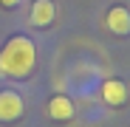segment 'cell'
<instances>
[{
	"label": "cell",
	"instance_id": "cell-3",
	"mask_svg": "<svg viewBox=\"0 0 130 127\" xmlns=\"http://www.w3.org/2000/svg\"><path fill=\"white\" fill-rule=\"evenodd\" d=\"M105 28L110 31V34H116V37H127L130 34V11L122 3L110 6L107 14H105Z\"/></svg>",
	"mask_w": 130,
	"mask_h": 127
},
{
	"label": "cell",
	"instance_id": "cell-4",
	"mask_svg": "<svg viewBox=\"0 0 130 127\" xmlns=\"http://www.w3.org/2000/svg\"><path fill=\"white\" fill-rule=\"evenodd\" d=\"M57 17V6L54 0H34L31 3V11H28V23L37 26V28H48Z\"/></svg>",
	"mask_w": 130,
	"mask_h": 127
},
{
	"label": "cell",
	"instance_id": "cell-6",
	"mask_svg": "<svg viewBox=\"0 0 130 127\" xmlns=\"http://www.w3.org/2000/svg\"><path fill=\"white\" fill-rule=\"evenodd\" d=\"M74 113H76V107H74V102H71V96H65V93H57V96H51L48 99V116L54 119V121H71L74 119Z\"/></svg>",
	"mask_w": 130,
	"mask_h": 127
},
{
	"label": "cell",
	"instance_id": "cell-2",
	"mask_svg": "<svg viewBox=\"0 0 130 127\" xmlns=\"http://www.w3.org/2000/svg\"><path fill=\"white\" fill-rule=\"evenodd\" d=\"M26 113V102L17 90H0V121L3 124H14Z\"/></svg>",
	"mask_w": 130,
	"mask_h": 127
},
{
	"label": "cell",
	"instance_id": "cell-7",
	"mask_svg": "<svg viewBox=\"0 0 130 127\" xmlns=\"http://www.w3.org/2000/svg\"><path fill=\"white\" fill-rule=\"evenodd\" d=\"M20 3V0H0V6H3V9H14Z\"/></svg>",
	"mask_w": 130,
	"mask_h": 127
},
{
	"label": "cell",
	"instance_id": "cell-1",
	"mask_svg": "<svg viewBox=\"0 0 130 127\" xmlns=\"http://www.w3.org/2000/svg\"><path fill=\"white\" fill-rule=\"evenodd\" d=\"M37 68V45L26 34H14L0 48V76L6 79H28Z\"/></svg>",
	"mask_w": 130,
	"mask_h": 127
},
{
	"label": "cell",
	"instance_id": "cell-5",
	"mask_svg": "<svg viewBox=\"0 0 130 127\" xmlns=\"http://www.w3.org/2000/svg\"><path fill=\"white\" fill-rule=\"evenodd\" d=\"M102 102L110 107H124L127 104V85L122 79H105L102 82Z\"/></svg>",
	"mask_w": 130,
	"mask_h": 127
}]
</instances>
